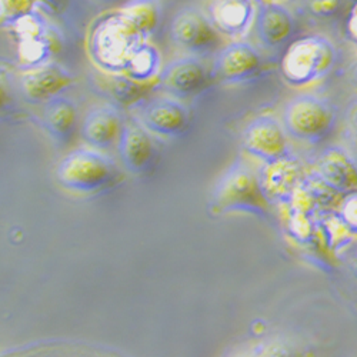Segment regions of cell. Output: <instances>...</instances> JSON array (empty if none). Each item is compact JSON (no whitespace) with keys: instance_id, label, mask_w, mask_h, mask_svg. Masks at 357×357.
I'll return each mask as SVG.
<instances>
[{"instance_id":"cell-16","label":"cell","mask_w":357,"mask_h":357,"mask_svg":"<svg viewBox=\"0 0 357 357\" xmlns=\"http://www.w3.org/2000/svg\"><path fill=\"white\" fill-rule=\"evenodd\" d=\"M209 15L219 33L241 39L255 23L256 0H213Z\"/></svg>"},{"instance_id":"cell-3","label":"cell","mask_w":357,"mask_h":357,"mask_svg":"<svg viewBox=\"0 0 357 357\" xmlns=\"http://www.w3.org/2000/svg\"><path fill=\"white\" fill-rule=\"evenodd\" d=\"M144 40L119 12L100 17L89 33V53L103 69L125 73L136 49Z\"/></svg>"},{"instance_id":"cell-21","label":"cell","mask_w":357,"mask_h":357,"mask_svg":"<svg viewBox=\"0 0 357 357\" xmlns=\"http://www.w3.org/2000/svg\"><path fill=\"white\" fill-rule=\"evenodd\" d=\"M160 54L155 46L143 42L133 53L123 75L137 82L156 80L160 73Z\"/></svg>"},{"instance_id":"cell-19","label":"cell","mask_w":357,"mask_h":357,"mask_svg":"<svg viewBox=\"0 0 357 357\" xmlns=\"http://www.w3.org/2000/svg\"><path fill=\"white\" fill-rule=\"evenodd\" d=\"M103 79V92L112 100H116L117 105L122 106H130L140 102L159 87L158 79L152 82H137L123 73L109 75Z\"/></svg>"},{"instance_id":"cell-5","label":"cell","mask_w":357,"mask_h":357,"mask_svg":"<svg viewBox=\"0 0 357 357\" xmlns=\"http://www.w3.org/2000/svg\"><path fill=\"white\" fill-rule=\"evenodd\" d=\"M119 176L112 159L93 149H77L66 155L57 165L56 177L63 188L93 193L110 186Z\"/></svg>"},{"instance_id":"cell-30","label":"cell","mask_w":357,"mask_h":357,"mask_svg":"<svg viewBox=\"0 0 357 357\" xmlns=\"http://www.w3.org/2000/svg\"><path fill=\"white\" fill-rule=\"evenodd\" d=\"M350 267H351V271H353L354 276L357 278V249L354 250V253H353V256H351V260H350Z\"/></svg>"},{"instance_id":"cell-18","label":"cell","mask_w":357,"mask_h":357,"mask_svg":"<svg viewBox=\"0 0 357 357\" xmlns=\"http://www.w3.org/2000/svg\"><path fill=\"white\" fill-rule=\"evenodd\" d=\"M77 125V107L69 98L57 96L45 103L43 126L50 137L59 143L70 140Z\"/></svg>"},{"instance_id":"cell-13","label":"cell","mask_w":357,"mask_h":357,"mask_svg":"<svg viewBox=\"0 0 357 357\" xmlns=\"http://www.w3.org/2000/svg\"><path fill=\"white\" fill-rule=\"evenodd\" d=\"M302 174V165L299 160L289 156L279 162L264 163L259 170L257 177L267 200L289 203L303 181Z\"/></svg>"},{"instance_id":"cell-6","label":"cell","mask_w":357,"mask_h":357,"mask_svg":"<svg viewBox=\"0 0 357 357\" xmlns=\"http://www.w3.org/2000/svg\"><path fill=\"white\" fill-rule=\"evenodd\" d=\"M289 135L272 114H259L242 132V147L263 163H273L291 156Z\"/></svg>"},{"instance_id":"cell-32","label":"cell","mask_w":357,"mask_h":357,"mask_svg":"<svg viewBox=\"0 0 357 357\" xmlns=\"http://www.w3.org/2000/svg\"><path fill=\"white\" fill-rule=\"evenodd\" d=\"M263 2H275V3H278V0H263Z\"/></svg>"},{"instance_id":"cell-1","label":"cell","mask_w":357,"mask_h":357,"mask_svg":"<svg viewBox=\"0 0 357 357\" xmlns=\"http://www.w3.org/2000/svg\"><path fill=\"white\" fill-rule=\"evenodd\" d=\"M337 62V47L323 35H306L294 40L280 62L284 82L293 87L314 84L329 75Z\"/></svg>"},{"instance_id":"cell-20","label":"cell","mask_w":357,"mask_h":357,"mask_svg":"<svg viewBox=\"0 0 357 357\" xmlns=\"http://www.w3.org/2000/svg\"><path fill=\"white\" fill-rule=\"evenodd\" d=\"M117 12L144 40L155 33L162 17L160 0H128Z\"/></svg>"},{"instance_id":"cell-7","label":"cell","mask_w":357,"mask_h":357,"mask_svg":"<svg viewBox=\"0 0 357 357\" xmlns=\"http://www.w3.org/2000/svg\"><path fill=\"white\" fill-rule=\"evenodd\" d=\"M172 40L192 53H207L218 47L220 38L211 17L195 8L178 10L170 23Z\"/></svg>"},{"instance_id":"cell-26","label":"cell","mask_w":357,"mask_h":357,"mask_svg":"<svg viewBox=\"0 0 357 357\" xmlns=\"http://www.w3.org/2000/svg\"><path fill=\"white\" fill-rule=\"evenodd\" d=\"M9 100V89H8V82L3 70L0 69V110L5 107V105Z\"/></svg>"},{"instance_id":"cell-31","label":"cell","mask_w":357,"mask_h":357,"mask_svg":"<svg viewBox=\"0 0 357 357\" xmlns=\"http://www.w3.org/2000/svg\"><path fill=\"white\" fill-rule=\"evenodd\" d=\"M354 151H356V162H357V136H356V144H354Z\"/></svg>"},{"instance_id":"cell-29","label":"cell","mask_w":357,"mask_h":357,"mask_svg":"<svg viewBox=\"0 0 357 357\" xmlns=\"http://www.w3.org/2000/svg\"><path fill=\"white\" fill-rule=\"evenodd\" d=\"M349 76H350V82L357 87V62H356L354 65H351V66H350Z\"/></svg>"},{"instance_id":"cell-2","label":"cell","mask_w":357,"mask_h":357,"mask_svg":"<svg viewBox=\"0 0 357 357\" xmlns=\"http://www.w3.org/2000/svg\"><path fill=\"white\" fill-rule=\"evenodd\" d=\"M269 200L266 199L257 173L243 160H236L218 181L211 211L216 215L246 212L257 216L269 215Z\"/></svg>"},{"instance_id":"cell-33","label":"cell","mask_w":357,"mask_h":357,"mask_svg":"<svg viewBox=\"0 0 357 357\" xmlns=\"http://www.w3.org/2000/svg\"><path fill=\"white\" fill-rule=\"evenodd\" d=\"M102 2H114V0H102Z\"/></svg>"},{"instance_id":"cell-17","label":"cell","mask_w":357,"mask_h":357,"mask_svg":"<svg viewBox=\"0 0 357 357\" xmlns=\"http://www.w3.org/2000/svg\"><path fill=\"white\" fill-rule=\"evenodd\" d=\"M122 126V116L116 106H98L89 110L84 116L82 136L87 144H91L98 151H107L119 140Z\"/></svg>"},{"instance_id":"cell-11","label":"cell","mask_w":357,"mask_h":357,"mask_svg":"<svg viewBox=\"0 0 357 357\" xmlns=\"http://www.w3.org/2000/svg\"><path fill=\"white\" fill-rule=\"evenodd\" d=\"M73 75L62 65L49 62L26 70L20 76V87L23 95L33 103L49 102L73 84Z\"/></svg>"},{"instance_id":"cell-14","label":"cell","mask_w":357,"mask_h":357,"mask_svg":"<svg viewBox=\"0 0 357 357\" xmlns=\"http://www.w3.org/2000/svg\"><path fill=\"white\" fill-rule=\"evenodd\" d=\"M117 146L125 167L133 174L144 173L155 160V143L140 122L128 121L123 123Z\"/></svg>"},{"instance_id":"cell-25","label":"cell","mask_w":357,"mask_h":357,"mask_svg":"<svg viewBox=\"0 0 357 357\" xmlns=\"http://www.w3.org/2000/svg\"><path fill=\"white\" fill-rule=\"evenodd\" d=\"M346 121L349 128L353 130V133L357 136V100H354L346 113Z\"/></svg>"},{"instance_id":"cell-22","label":"cell","mask_w":357,"mask_h":357,"mask_svg":"<svg viewBox=\"0 0 357 357\" xmlns=\"http://www.w3.org/2000/svg\"><path fill=\"white\" fill-rule=\"evenodd\" d=\"M337 216L350 234H357V189L344 195L339 206Z\"/></svg>"},{"instance_id":"cell-15","label":"cell","mask_w":357,"mask_h":357,"mask_svg":"<svg viewBox=\"0 0 357 357\" xmlns=\"http://www.w3.org/2000/svg\"><path fill=\"white\" fill-rule=\"evenodd\" d=\"M314 173L340 195L357 189V162L343 147L324 149L317 159Z\"/></svg>"},{"instance_id":"cell-12","label":"cell","mask_w":357,"mask_h":357,"mask_svg":"<svg viewBox=\"0 0 357 357\" xmlns=\"http://www.w3.org/2000/svg\"><path fill=\"white\" fill-rule=\"evenodd\" d=\"M255 33L257 40L267 49L284 45L296 29V20L290 10L280 3L256 0Z\"/></svg>"},{"instance_id":"cell-10","label":"cell","mask_w":357,"mask_h":357,"mask_svg":"<svg viewBox=\"0 0 357 357\" xmlns=\"http://www.w3.org/2000/svg\"><path fill=\"white\" fill-rule=\"evenodd\" d=\"M140 123L149 133L165 137L182 136L190 123L188 107L177 99L158 98L146 102L140 109Z\"/></svg>"},{"instance_id":"cell-23","label":"cell","mask_w":357,"mask_h":357,"mask_svg":"<svg viewBox=\"0 0 357 357\" xmlns=\"http://www.w3.org/2000/svg\"><path fill=\"white\" fill-rule=\"evenodd\" d=\"M303 3L309 15L319 19H327L339 12L342 0H303Z\"/></svg>"},{"instance_id":"cell-4","label":"cell","mask_w":357,"mask_h":357,"mask_svg":"<svg viewBox=\"0 0 357 357\" xmlns=\"http://www.w3.org/2000/svg\"><path fill=\"white\" fill-rule=\"evenodd\" d=\"M337 122V112L331 100L313 93L291 98L282 114V125L289 136L306 143H320Z\"/></svg>"},{"instance_id":"cell-27","label":"cell","mask_w":357,"mask_h":357,"mask_svg":"<svg viewBox=\"0 0 357 357\" xmlns=\"http://www.w3.org/2000/svg\"><path fill=\"white\" fill-rule=\"evenodd\" d=\"M261 357H290V353L280 344H271L264 350Z\"/></svg>"},{"instance_id":"cell-9","label":"cell","mask_w":357,"mask_h":357,"mask_svg":"<svg viewBox=\"0 0 357 357\" xmlns=\"http://www.w3.org/2000/svg\"><path fill=\"white\" fill-rule=\"evenodd\" d=\"M212 73L197 57H181L166 65L159 76V87L176 99H189L203 92Z\"/></svg>"},{"instance_id":"cell-8","label":"cell","mask_w":357,"mask_h":357,"mask_svg":"<svg viewBox=\"0 0 357 357\" xmlns=\"http://www.w3.org/2000/svg\"><path fill=\"white\" fill-rule=\"evenodd\" d=\"M263 59L259 50L243 40H236L225 46L215 57L212 79L223 84L248 82L259 75Z\"/></svg>"},{"instance_id":"cell-24","label":"cell","mask_w":357,"mask_h":357,"mask_svg":"<svg viewBox=\"0 0 357 357\" xmlns=\"http://www.w3.org/2000/svg\"><path fill=\"white\" fill-rule=\"evenodd\" d=\"M346 35L357 50V0L346 20Z\"/></svg>"},{"instance_id":"cell-28","label":"cell","mask_w":357,"mask_h":357,"mask_svg":"<svg viewBox=\"0 0 357 357\" xmlns=\"http://www.w3.org/2000/svg\"><path fill=\"white\" fill-rule=\"evenodd\" d=\"M39 2H42L43 5H46L50 9H59L63 0H39Z\"/></svg>"}]
</instances>
